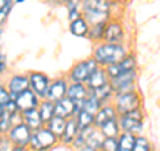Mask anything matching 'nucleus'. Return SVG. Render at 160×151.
<instances>
[{
	"label": "nucleus",
	"instance_id": "nucleus-34",
	"mask_svg": "<svg viewBox=\"0 0 160 151\" xmlns=\"http://www.w3.org/2000/svg\"><path fill=\"white\" fill-rule=\"evenodd\" d=\"M12 127V122H11V114H8L4 111L0 115V135H7L8 131Z\"/></svg>",
	"mask_w": 160,
	"mask_h": 151
},
{
	"label": "nucleus",
	"instance_id": "nucleus-18",
	"mask_svg": "<svg viewBox=\"0 0 160 151\" xmlns=\"http://www.w3.org/2000/svg\"><path fill=\"white\" fill-rule=\"evenodd\" d=\"M79 133V128H78V124H76V120L75 118H68L67 122H66V127H64V131L62 134V137L59 139V143H62L64 146H71L73 139L76 138V135Z\"/></svg>",
	"mask_w": 160,
	"mask_h": 151
},
{
	"label": "nucleus",
	"instance_id": "nucleus-20",
	"mask_svg": "<svg viewBox=\"0 0 160 151\" xmlns=\"http://www.w3.org/2000/svg\"><path fill=\"white\" fill-rule=\"evenodd\" d=\"M107 82H109V79H108L107 74H106V70H104L103 67H98V70H95V71L92 72V75L89 76V79L84 84L87 86L88 90H93V88H96V87H99V86H102V84L107 83Z\"/></svg>",
	"mask_w": 160,
	"mask_h": 151
},
{
	"label": "nucleus",
	"instance_id": "nucleus-48",
	"mask_svg": "<svg viewBox=\"0 0 160 151\" xmlns=\"http://www.w3.org/2000/svg\"><path fill=\"white\" fill-rule=\"evenodd\" d=\"M108 2H111V3H112V2H115V0H108Z\"/></svg>",
	"mask_w": 160,
	"mask_h": 151
},
{
	"label": "nucleus",
	"instance_id": "nucleus-33",
	"mask_svg": "<svg viewBox=\"0 0 160 151\" xmlns=\"http://www.w3.org/2000/svg\"><path fill=\"white\" fill-rule=\"evenodd\" d=\"M132 151H152V146L146 137L139 134V135H136V138H135Z\"/></svg>",
	"mask_w": 160,
	"mask_h": 151
},
{
	"label": "nucleus",
	"instance_id": "nucleus-9",
	"mask_svg": "<svg viewBox=\"0 0 160 151\" xmlns=\"http://www.w3.org/2000/svg\"><path fill=\"white\" fill-rule=\"evenodd\" d=\"M68 84H69L68 79L64 76L51 79V83L48 86V90H47V94L44 99H48L51 102H56V100L64 98L67 95Z\"/></svg>",
	"mask_w": 160,
	"mask_h": 151
},
{
	"label": "nucleus",
	"instance_id": "nucleus-3",
	"mask_svg": "<svg viewBox=\"0 0 160 151\" xmlns=\"http://www.w3.org/2000/svg\"><path fill=\"white\" fill-rule=\"evenodd\" d=\"M59 144V138L51 133L49 130L44 126V127L32 131L31 139L28 143V150L29 151H49L53 147Z\"/></svg>",
	"mask_w": 160,
	"mask_h": 151
},
{
	"label": "nucleus",
	"instance_id": "nucleus-13",
	"mask_svg": "<svg viewBox=\"0 0 160 151\" xmlns=\"http://www.w3.org/2000/svg\"><path fill=\"white\" fill-rule=\"evenodd\" d=\"M6 87L9 91L11 99H15V98H16V95H19L20 92H23L24 90L29 88L28 76H27V75H24V74L12 75V76L8 79V82L6 83Z\"/></svg>",
	"mask_w": 160,
	"mask_h": 151
},
{
	"label": "nucleus",
	"instance_id": "nucleus-8",
	"mask_svg": "<svg viewBox=\"0 0 160 151\" xmlns=\"http://www.w3.org/2000/svg\"><path fill=\"white\" fill-rule=\"evenodd\" d=\"M136 80H138V70H133V71L122 72L116 78L109 80V83H111L115 94H118V92L129 91V90H135Z\"/></svg>",
	"mask_w": 160,
	"mask_h": 151
},
{
	"label": "nucleus",
	"instance_id": "nucleus-42",
	"mask_svg": "<svg viewBox=\"0 0 160 151\" xmlns=\"http://www.w3.org/2000/svg\"><path fill=\"white\" fill-rule=\"evenodd\" d=\"M2 36H3V27H0V48H2Z\"/></svg>",
	"mask_w": 160,
	"mask_h": 151
},
{
	"label": "nucleus",
	"instance_id": "nucleus-31",
	"mask_svg": "<svg viewBox=\"0 0 160 151\" xmlns=\"http://www.w3.org/2000/svg\"><path fill=\"white\" fill-rule=\"evenodd\" d=\"M66 7L68 9L69 22L82 16V0H68L66 3Z\"/></svg>",
	"mask_w": 160,
	"mask_h": 151
},
{
	"label": "nucleus",
	"instance_id": "nucleus-39",
	"mask_svg": "<svg viewBox=\"0 0 160 151\" xmlns=\"http://www.w3.org/2000/svg\"><path fill=\"white\" fill-rule=\"evenodd\" d=\"M8 70V59H7V55L0 52V75L6 74Z\"/></svg>",
	"mask_w": 160,
	"mask_h": 151
},
{
	"label": "nucleus",
	"instance_id": "nucleus-19",
	"mask_svg": "<svg viewBox=\"0 0 160 151\" xmlns=\"http://www.w3.org/2000/svg\"><path fill=\"white\" fill-rule=\"evenodd\" d=\"M89 92H91L95 98H98L103 104L111 103L112 99H113V95H115V91H113V88H112V86L109 82L99 86V87L93 88V90H89Z\"/></svg>",
	"mask_w": 160,
	"mask_h": 151
},
{
	"label": "nucleus",
	"instance_id": "nucleus-15",
	"mask_svg": "<svg viewBox=\"0 0 160 151\" xmlns=\"http://www.w3.org/2000/svg\"><path fill=\"white\" fill-rule=\"evenodd\" d=\"M118 112L115 110L112 103H106L99 108V111L93 115V126L96 128H99L100 126H103L104 123H107L108 120L118 119Z\"/></svg>",
	"mask_w": 160,
	"mask_h": 151
},
{
	"label": "nucleus",
	"instance_id": "nucleus-2",
	"mask_svg": "<svg viewBox=\"0 0 160 151\" xmlns=\"http://www.w3.org/2000/svg\"><path fill=\"white\" fill-rule=\"evenodd\" d=\"M113 107L116 110L118 115L129 112L132 110H136L142 107L143 99L142 95L139 91L135 90H129V91H124V92H118L113 95Z\"/></svg>",
	"mask_w": 160,
	"mask_h": 151
},
{
	"label": "nucleus",
	"instance_id": "nucleus-6",
	"mask_svg": "<svg viewBox=\"0 0 160 151\" xmlns=\"http://www.w3.org/2000/svg\"><path fill=\"white\" fill-rule=\"evenodd\" d=\"M126 39V28L120 20L111 18L106 23V29H104V38L103 42L106 43H116V44H124Z\"/></svg>",
	"mask_w": 160,
	"mask_h": 151
},
{
	"label": "nucleus",
	"instance_id": "nucleus-7",
	"mask_svg": "<svg viewBox=\"0 0 160 151\" xmlns=\"http://www.w3.org/2000/svg\"><path fill=\"white\" fill-rule=\"evenodd\" d=\"M29 90H32L35 95L39 99H44L48 90V86L51 83V78L47 74L40 72V71H29L27 74Z\"/></svg>",
	"mask_w": 160,
	"mask_h": 151
},
{
	"label": "nucleus",
	"instance_id": "nucleus-44",
	"mask_svg": "<svg viewBox=\"0 0 160 151\" xmlns=\"http://www.w3.org/2000/svg\"><path fill=\"white\" fill-rule=\"evenodd\" d=\"M4 112V106L3 104H0V115H2Z\"/></svg>",
	"mask_w": 160,
	"mask_h": 151
},
{
	"label": "nucleus",
	"instance_id": "nucleus-17",
	"mask_svg": "<svg viewBox=\"0 0 160 151\" xmlns=\"http://www.w3.org/2000/svg\"><path fill=\"white\" fill-rule=\"evenodd\" d=\"M20 114H22L23 123L26 124L31 131H36V130L44 127V123H43L42 118H40L38 107L36 108H31V110H26V111H22Z\"/></svg>",
	"mask_w": 160,
	"mask_h": 151
},
{
	"label": "nucleus",
	"instance_id": "nucleus-16",
	"mask_svg": "<svg viewBox=\"0 0 160 151\" xmlns=\"http://www.w3.org/2000/svg\"><path fill=\"white\" fill-rule=\"evenodd\" d=\"M87 12H111L112 3L108 0H82V13Z\"/></svg>",
	"mask_w": 160,
	"mask_h": 151
},
{
	"label": "nucleus",
	"instance_id": "nucleus-12",
	"mask_svg": "<svg viewBox=\"0 0 160 151\" xmlns=\"http://www.w3.org/2000/svg\"><path fill=\"white\" fill-rule=\"evenodd\" d=\"M15 102H16V106H18V110L20 112L22 111H26V110H31V108H36L40 100L36 95H35V92L32 91V90H24L23 92H20L19 95H16V98L13 99Z\"/></svg>",
	"mask_w": 160,
	"mask_h": 151
},
{
	"label": "nucleus",
	"instance_id": "nucleus-41",
	"mask_svg": "<svg viewBox=\"0 0 160 151\" xmlns=\"http://www.w3.org/2000/svg\"><path fill=\"white\" fill-rule=\"evenodd\" d=\"M9 151H29V150H28V147H26V146H15V144H12V147H11Z\"/></svg>",
	"mask_w": 160,
	"mask_h": 151
},
{
	"label": "nucleus",
	"instance_id": "nucleus-45",
	"mask_svg": "<svg viewBox=\"0 0 160 151\" xmlns=\"http://www.w3.org/2000/svg\"><path fill=\"white\" fill-rule=\"evenodd\" d=\"M6 2H7V0H0V8H2L4 4H6Z\"/></svg>",
	"mask_w": 160,
	"mask_h": 151
},
{
	"label": "nucleus",
	"instance_id": "nucleus-23",
	"mask_svg": "<svg viewBox=\"0 0 160 151\" xmlns=\"http://www.w3.org/2000/svg\"><path fill=\"white\" fill-rule=\"evenodd\" d=\"M84 20L88 23V26H95L100 23H107L109 19L113 18L111 12H87L82 13Z\"/></svg>",
	"mask_w": 160,
	"mask_h": 151
},
{
	"label": "nucleus",
	"instance_id": "nucleus-10",
	"mask_svg": "<svg viewBox=\"0 0 160 151\" xmlns=\"http://www.w3.org/2000/svg\"><path fill=\"white\" fill-rule=\"evenodd\" d=\"M31 135H32V131L22 122L19 124L12 126L11 130L7 134V137L11 140V143L15 146H26V147H28Z\"/></svg>",
	"mask_w": 160,
	"mask_h": 151
},
{
	"label": "nucleus",
	"instance_id": "nucleus-21",
	"mask_svg": "<svg viewBox=\"0 0 160 151\" xmlns=\"http://www.w3.org/2000/svg\"><path fill=\"white\" fill-rule=\"evenodd\" d=\"M88 29H89V26L83 16L69 22V32L76 38H87Z\"/></svg>",
	"mask_w": 160,
	"mask_h": 151
},
{
	"label": "nucleus",
	"instance_id": "nucleus-25",
	"mask_svg": "<svg viewBox=\"0 0 160 151\" xmlns=\"http://www.w3.org/2000/svg\"><path fill=\"white\" fill-rule=\"evenodd\" d=\"M100 133L104 138H118L119 134L122 133L120 131V127H119V122L118 119H112V120H108L107 123H104L103 126L99 127Z\"/></svg>",
	"mask_w": 160,
	"mask_h": 151
},
{
	"label": "nucleus",
	"instance_id": "nucleus-4",
	"mask_svg": "<svg viewBox=\"0 0 160 151\" xmlns=\"http://www.w3.org/2000/svg\"><path fill=\"white\" fill-rule=\"evenodd\" d=\"M118 122H119V127H120V131L122 133H129L133 135H139L143 131V127H144L143 107L119 115Z\"/></svg>",
	"mask_w": 160,
	"mask_h": 151
},
{
	"label": "nucleus",
	"instance_id": "nucleus-22",
	"mask_svg": "<svg viewBox=\"0 0 160 151\" xmlns=\"http://www.w3.org/2000/svg\"><path fill=\"white\" fill-rule=\"evenodd\" d=\"M38 110H39L40 118H42L44 126H46L49 120L55 117L53 102H51V100H48V99H42V100H40V103L38 106Z\"/></svg>",
	"mask_w": 160,
	"mask_h": 151
},
{
	"label": "nucleus",
	"instance_id": "nucleus-1",
	"mask_svg": "<svg viewBox=\"0 0 160 151\" xmlns=\"http://www.w3.org/2000/svg\"><path fill=\"white\" fill-rule=\"evenodd\" d=\"M128 54V49L124 44L106 43L102 42L95 47L92 58L100 67H107L109 64H116Z\"/></svg>",
	"mask_w": 160,
	"mask_h": 151
},
{
	"label": "nucleus",
	"instance_id": "nucleus-11",
	"mask_svg": "<svg viewBox=\"0 0 160 151\" xmlns=\"http://www.w3.org/2000/svg\"><path fill=\"white\" fill-rule=\"evenodd\" d=\"M89 90L84 83H69L67 88V95L66 96L69 98L76 106V112L83 108V100L87 98Z\"/></svg>",
	"mask_w": 160,
	"mask_h": 151
},
{
	"label": "nucleus",
	"instance_id": "nucleus-29",
	"mask_svg": "<svg viewBox=\"0 0 160 151\" xmlns=\"http://www.w3.org/2000/svg\"><path fill=\"white\" fill-rule=\"evenodd\" d=\"M66 122H67V119H63V118H59V117H53L46 124V127L60 139V137H62V134L64 131V127H66Z\"/></svg>",
	"mask_w": 160,
	"mask_h": 151
},
{
	"label": "nucleus",
	"instance_id": "nucleus-40",
	"mask_svg": "<svg viewBox=\"0 0 160 151\" xmlns=\"http://www.w3.org/2000/svg\"><path fill=\"white\" fill-rule=\"evenodd\" d=\"M4 111L8 112V114H13V112H18V106H16V102L13 99H9L8 102L4 104Z\"/></svg>",
	"mask_w": 160,
	"mask_h": 151
},
{
	"label": "nucleus",
	"instance_id": "nucleus-37",
	"mask_svg": "<svg viewBox=\"0 0 160 151\" xmlns=\"http://www.w3.org/2000/svg\"><path fill=\"white\" fill-rule=\"evenodd\" d=\"M9 99H11V95H9V91L7 90L6 84L0 83V104L4 106Z\"/></svg>",
	"mask_w": 160,
	"mask_h": 151
},
{
	"label": "nucleus",
	"instance_id": "nucleus-47",
	"mask_svg": "<svg viewBox=\"0 0 160 151\" xmlns=\"http://www.w3.org/2000/svg\"><path fill=\"white\" fill-rule=\"evenodd\" d=\"M22 2H24V0H16V3H22Z\"/></svg>",
	"mask_w": 160,
	"mask_h": 151
},
{
	"label": "nucleus",
	"instance_id": "nucleus-26",
	"mask_svg": "<svg viewBox=\"0 0 160 151\" xmlns=\"http://www.w3.org/2000/svg\"><path fill=\"white\" fill-rule=\"evenodd\" d=\"M104 137L100 133V130L96 128L95 126H92L91 130H89L88 133V137H87V140H86V146H84V148L86 147H89V148H99L100 144H102Z\"/></svg>",
	"mask_w": 160,
	"mask_h": 151
},
{
	"label": "nucleus",
	"instance_id": "nucleus-14",
	"mask_svg": "<svg viewBox=\"0 0 160 151\" xmlns=\"http://www.w3.org/2000/svg\"><path fill=\"white\" fill-rule=\"evenodd\" d=\"M53 106H55V117L68 119L75 117V114H76V106L67 96L53 102Z\"/></svg>",
	"mask_w": 160,
	"mask_h": 151
},
{
	"label": "nucleus",
	"instance_id": "nucleus-36",
	"mask_svg": "<svg viewBox=\"0 0 160 151\" xmlns=\"http://www.w3.org/2000/svg\"><path fill=\"white\" fill-rule=\"evenodd\" d=\"M100 147L104 151H118V138H104Z\"/></svg>",
	"mask_w": 160,
	"mask_h": 151
},
{
	"label": "nucleus",
	"instance_id": "nucleus-46",
	"mask_svg": "<svg viewBox=\"0 0 160 151\" xmlns=\"http://www.w3.org/2000/svg\"><path fill=\"white\" fill-rule=\"evenodd\" d=\"M96 151H104V150H103L102 147H99V148H96Z\"/></svg>",
	"mask_w": 160,
	"mask_h": 151
},
{
	"label": "nucleus",
	"instance_id": "nucleus-35",
	"mask_svg": "<svg viewBox=\"0 0 160 151\" xmlns=\"http://www.w3.org/2000/svg\"><path fill=\"white\" fill-rule=\"evenodd\" d=\"M13 8V0H7L6 4L0 8V27H3L8 20V16L11 15V11Z\"/></svg>",
	"mask_w": 160,
	"mask_h": 151
},
{
	"label": "nucleus",
	"instance_id": "nucleus-28",
	"mask_svg": "<svg viewBox=\"0 0 160 151\" xmlns=\"http://www.w3.org/2000/svg\"><path fill=\"white\" fill-rule=\"evenodd\" d=\"M104 29H106V23L95 24V26H89L87 38L93 43H102L104 38Z\"/></svg>",
	"mask_w": 160,
	"mask_h": 151
},
{
	"label": "nucleus",
	"instance_id": "nucleus-38",
	"mask_svg": "<svg viewBox=\"0 0 160 151\" xmlns=\"http://www.w3.org/2000/svg\"><path fill=\"white\" fill-rule=\"evenodd\" d=\"M11 147H12V143L8 139L7 135H0V151H9Z\"/></svg>",
	"mask_w": 160,
	"mask_h": 151
},
{
	"label": "nucleus",
	"instance_id": "nucleus-32",
	"mask_svg": "<svg viewBox=\"0 0 160 151\" xmlns=\"http://www.w3.org/2000/svg\"><path fill=\"white\" fill-rule=\"evenodd\" d=\"M118 64H119V67L122 68L123 72H126V71H133V70L138 68V60H136L135 54H132V52H128Z\"/></svg>",
	"mask_w": 160,
	"mask_h": 151
},
{
	"label": "nucleus",
	"instance_id": "nucleus-24",
	"mask_svg": "<svg viewBox=\"0 0 160 151\" xmlns=\"http://www.w3.org/2000/svg\"><path fill=\"white\" fill-rule=\"evenodd\" d=\"M73 118H75V120H76L79 131L93 126V114L86 111V110H80V111H78L76 114H75Z\"/></svg>",
	"mask_w": 160,
	"mask_h": 151
},
{
	"label": "nucleus",
	"instance_id": "nucleus-5",
	"mask_svg": "<svg viewBox=\"0 0 160 151\" xmlns=\"http://www.w3.org/2000/svg\"><path fill=\"white\" fill-rule=\"evenodd\" d=\"M98 67L100 66L95 62L92 56L83 59L72 66V68L69 70L67 75V79L69 83H86L92 75V72L95 70H98Z\"/></svg>",
	"mask_w": 160,
	"mask_h": 151
},
{
	"label": "nucleus",
	"instance_id": "nucleus-30",
	"mask_svg": "<svg viewBox=\"0 0 160 151\" xmlns=\"http://www.w3.org/2000/svg\"><path fill=\"white\" fill-rule=\"evenodd\" d=\"M103 106V103L100 102L98 98H95L91 92H88L87 98L83 100V108L82 110H86V111L91 112V114H96L99 111V108Z\"/></svg>",
	"mask_w": 160,
	"mask_h": 151
},
{
	"label": "nucleus",
	"instance_id": "nucleus-43",
	"mask_svg": "<svg viewBox=\"0 0 160 151\" xmlns=\"http://www.w3.org/2000/svg\"><path fill=\"white\" fill-rule=\"evenodd\" d=\"M82 151H96L95 148H89V147H86V148H83Z\"/></svg>",
	"mask_w": 160,
	"mask_h": 151
},
{
	"label": "nucleus",
	"instance_id": "nucleus-27",
	"mask_svg": "<svg viewBox=\"0 0 160 151\" xmlns=\"http://www.w3.org/2000/svg\"><path fill=\"white\" fill-rule=\"evenodd\" d=\"M136 135L129 133H120L118 137V151H132Z\"/></svg>",
	"mask_w": 160,
	"mask_h": 151
}]
</instances>
